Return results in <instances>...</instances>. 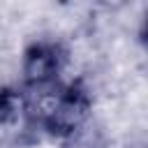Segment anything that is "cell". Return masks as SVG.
<instances>
[{
  "label": "cell",
  "instance_id": "1",
  "mask_svg": "<svg viewBox=\"0 0 148 148\" xmlns=\"http://www.w3.org/2000/svg\"><path fill=\"white\" fill-rule=\"evenodd\" d=\"M90 111L92 97L81 81H60L30 92V125L53 139L74 136L88 123Z\"/></svg>",
  "mask_w": 148,
  "mask_h": 148
},
{
  "label": "cell",
  "instance_id": "2",
  "mask_svg": "<svg viewBox=\"0 0 148 148\" xmlns=\"http://www.w3.org/2000/svg\"><path fill=\"white\" fill-rule=\"evenodd\" d=\"M67 49L53 37H37L21 53V83L25 90H44L62 81L67 67Z\"/></svg>",
  "mask_w": 148,
  "mask_h": 148
},
{
  "label": "cell",
  "instance_id": "3",
  "mask_svg": "<svg viewBox=\"0 0 148 148\" xmlns=\"http://www.w3.org/2000/svg\"><path fill=\"white\" fill-rule=\"evenodd\" d=\"M30 125V92L23 86H0V127Z\"/></svg>",
  "mask_w": 148,
  "mask_h": 148
},
{
  "label": "cell",
  "instance_id": "4",
  "mask_svg": "<svg viewBox=\"0 0 148 148\" xmlns=\"http://www.w3.org/2000/svg\"><path fill=\"white\" fill-rule=\"evenodd\" d=\"M92 2L102 9H106V12H120V9L130 7L134 0H92Z\"/></svg>",
  "mask_w": 148,
  "mask_h": 148
}]
</instances>
